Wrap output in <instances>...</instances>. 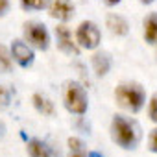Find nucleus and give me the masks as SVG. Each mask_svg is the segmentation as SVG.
Masks as SVG:
<instances>
[{"mask_svg": "<svg viewBox=\"0 0 157 157\" xmlns=\"http://www.w3.org/2000/svg\"><path fill=\"white\" fill-rule=\"evenodd\" d=\"M140 128L135 120L124 115H115L111 120V139L124 150H135L140 142Z\"/></svg>", "mask_w": 157, "mask_h": 157, "instance_id": "obj_1", "label": "nucleus"}, {"mask_svg": "<svg viewBox=\"0 0 157 157\" xmlns=\"http://www.w3.org/2000/svg\"><path fill=\"white\" fill-rule=\"evenodd\" d=\"M115 100L122 109L131 113H139L144 107L146 93L139 83H120L115 91Z\"/></svg>", "mask_w": 157, "mask_h": 157, "instance_id": "obj_2", "label": "nucleus"}, {"mask_svg": "<svg viewBox=\"0 0 157 157\" xmlns=\"http://www.w3.org/2000/svg\"><path fill=\"white\" fill-rule=\"evenodd\" d=\"M63 104H65L68 113H74L78 117L85 115L87 107H89V100H87L85 89L78 82H67L65 89H63Z\"/></svg>", "mask_w": 157, "mask_h": 157, "instance_id": "obj_3", "label": "nucleus"}, {"mask_svg": "<svg viewBox=\"0 0 157 157\" xmlns=\"http://www.w3.org/2000/svg\"><path fill=\"white\" fill-rule=\"evenodd\" d=\"M102 41V33H100V28L93 22V21H83L76 30V43L80 48H85V50H94L98 48Z\"/></svg>", "mask_w": 157, "mask_h": 157, "instance_id": "obj_4", "label": "nucleus"}, {"mask_svg": "<svg viewBox=\"0 0 157 157\" xmlns=\"http://www.w3.org/2000/svg\"><path fill=\"white\" fill-rule=\"evenodd\" d=\"M24 39L37 50L44 52L50 46V33L46 30L44 24L37 22V21H30L24 24Z\"/></svg>", "mask_w": 157, "mask_h": 157, "instance_id": "obj_5", "label": "nucleus"}, {"mask_svg": "<svg viewBox=\"0 0 157 157\" xmlns=\"http://www.w3.org/2000/svg\"><path fill=\"white\" fill-rule=\"evenodd\" d=\"M10 54H11V59H13L19 67H22V68L32 67L33 61H35V54H33L32 46H28V44H26L24 41H21V39H15V41L11 43Z\"/></svg>", "mask_w": 157, "mask_h": 157, "instance_id": "obj_6", "label": "nucleus"}, {"mask_svg": "<svg viewBox=\"0 0 157 157\" xmlns=\"http://www.w3.org/2000/svg\"><path fill=\"white\" fill-rule=\"evenodd\" d=\"M56 39H57V48L68 56H78L80 54V46L72 39V33L67 26H57L56 28Z\"/></svg>", "mask_w": 157, "mask_h": 157, "instance_id": "obj_7", "label": "nucleus"}, {"mask_svg": "<svg viewBox=\"0 0 157 157\" xmlns=\"http://www.w3.org/2000/svg\"><path fill=\"white\" fill-rule=\"evenodd\" d=\"M48 13L52 19H57L61 22H67L74 17V6L68 0H54L48 8Z\"/></svg>", "mask_w": 157, "mask_h": 157, "instance_id": "obj_8", "label": "nucleus"}, {"mask_svg": "<svg viewBox=\"0 0 157 157\" xmlns=\"http://www.w3.org/2000/svg\"><path fill=\"white\" fill-rule=\"evenodd\" d=\"M28 155L30 157H57V151L41 139H30L28 140Z\"/></svg>", "mask_w": 157, "mask_h": 157, "instance_id": "obj_9", "label": "nucleus"}, {"mask_svg": "<svg viewBox=\"0 0 157 157\" xmlns=\"http://www.w3.org/2000/svg\"><path fill=\"white\" fill-rule=\"evenodd\" d=\"M105 26H107L109 32L115 33V35H128V32H129V24H128V21H126L122 15H117V13L107 15V19H105Z\"/></svg>", "mask_w": 157, "mask_h": 157, "instance_id": "obj_10", "label": "nucleus"}, {"mask_svg": "<svg viewBox=\"0 0 157 157\" xmlns=\"http://www.w3.org/2000/svg\"><path fill=\"white\" fill-rule=\"evenodd\" d=\"M111 56L107 52H96L93 56V68L96 72V76H105L111 70Z\"/></svg>", "mask_w": 157, "mask_h": 157, "instance_id": "obj_11", "label": "nucleus"}, {"mask_svg": "<svg viewBox=\"0 0 157 157\" xmlns=\"http://www.w3.org/2000/svg\"><path fill=\"white\" fill-rule=\"evenodd\" d=\"M32 104H33V107L41 113V115H46V117H52L54 113H56V109H54V104H52V100L48 98V96H44V94H41V93H35L33 96H32Z\"/></svg>", "mask_w": 157, "mask_h": 157, "instance_id": "obj_12", "label": "nucleus"}, {"mask_svg": "<svg viewBox=\"0 0 157 157\" xmlns=\"http://www.w3.org/2000/svg\"><path fill=\"white\" fill-rule=\"evenodd\" d=\"M144 39L150 44H157V13L148 15L144 21Z\"/></svg>", "mask_w": 157, "mask_h": 157, "instance_id": "obj_13", "label": "nucleus"}, {"mask_svg": "<svg viewBox=\"0 0 157 157\" xmlns=\"http://www.w3.org/2000/svg\"><path fill=\"white\" fill-rule=\"evenodd\" d=\"M68 144V157H87V151H85V144L82 139L78 137H70L67 140Z\"/></svg>", "mask_w": 157, "mask_h": 157, "instance_id": "obj_14", "label": "nucleus"}, {"mask_svg": "<svg viewBox=\"0 0 157 157\" xmlns=\"http://www.w3.org/2000/svg\"><path fill=\"white\" fill-rule=\"evenodd\" d=\"M13 68V59H11V54L8 52L6 46L0 44V72H11Z\"/></svg>", "mask_w": 157, "mask_h": 157, "instance_id": "obj_15", "label": "nucleus"}, {"mask_svg": "<svg viewBox=\"0 0 157 157\" xmlns=\"http://www.w3.org/2000/svg\"><path fill=\"white\" fill-rule=\"evenodd\" d=\"M21 4H22L24 10H35V11H39L43 8H46V0H21Z\"/></svg>", "mask_w": 157, "mask_h": 157, "instance_id": "obj_16", "label": "nucleus"}, {"mask_svg": "<svg viewBox=\"0 0 157 157\" xmlns=\"http://www.w3.org/2000/svg\"><path fill=\"white\" fill-rule=\"evenodd\" d=\"M11 104V91L6 87H0V109H6Z\"/></svg>", "mask_w": 157, "mask_h": 157, "instance_id": "obj_17", "label": "nucleus"}, {"mask_svg": "<svg viewBox=\"0 0 157 157\" xmlns=\"http://www.w3.org/2000/svg\"><path fill=\"white\" fill-rule=\"evenodd\" d=\"M148 113H150V118L157 124V93L151 96V100H150V109H148Z\"/></svg>", "mask_w": 157, "mask_h": 157, "instance_id": "obj_18", "label": "nucleus"}, {"mask_svg": "<svg viewBox=\"0 0 157 157\" xmlns=\"http://www.w3.org/2000/svg\"><path fill=\"white\" fill-rule=\"evenodd\" d=\"M148 148L157 153V129H151L150 131V137H148Z\"/></svg>", "mask_w": 157, "mask_h": 157, "instance_id": "obj_19", "label": "nucleus"}, {"mask_svg": "<svg viewBox=\"0 0 157 157\" xmlns=\"http://www.w3.org/2000/svg\"><path fill=\"white\" fill-rule=\"evenodd\" d=\"M10 11V0H0V17L8 15Z\"/></svg>", "mask_w": 157, "mask_h": 157, "instance_id": "obj_20", "label": "nucleus"}, {"mask_svg": "<svg viewBox=\"0 0 157 157\" xmlns=\"http://www.w3.org/2000/svg\"><path fill=\"white\" fill-rule=\"evenodd\" d=\"M104 2L107 6H117V4H120V0H104Z\"/></svg>", "mask_w": 157, "mask_h": 157, "instance_id": "obj_21", "label": "nucleus"}, {"mask_svg": "<svg viewBox=\"0 0 157 157\" xmlns=\"http://www.w3.org/2000/svg\"><path fill=\"white\" fill-rule=\"evenodd\" d=\"M87 157H104V155H102L100 151H89V153H87Z\"/></svg>", "mask_w": 157, "mask_h": 157, "instance_id": "obj_22", "label": "nucleus"}, {"mask_svg": "<svg viewBox=\"0 0 157 157\" xmlns=\"http://www.w3.org/2000/svg\"><path fill=\"white\" fill-rule=\"evenodd\" d=\"M140 2H142V4H151L153 0H140Z\"/></svg>", "mask_w": 157, "mask_h": 157, "instance_id": "obj_23", "label": "nucleus"}]
</instances>
